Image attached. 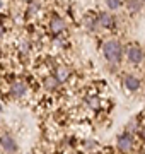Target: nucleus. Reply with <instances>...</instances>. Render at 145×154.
<instances>
[{
	"label": "nucleus",
	"instance_id": "1",
	"mask_svg": "<svg viewBox=\"0 0 145 154\" xmlns=\"http://www.w3.org/2000/svg\"><path fill=\"white\" fill-rule=\"evenodd\" d=\"M102 55L106 58L108 62H111V63H116V62L121 60V55H123V50H121V45L111 39V41H108L104 46H102Z\"/></svg>",
	"mask_w": 145,
	"mask_h": 154
},
{
	"label": "nucleus",
	"instance_id": "2",
	"mask_svg": "<svg viewBox=\"0 0 145 154\" xmlns=\"http://www.w3.org/2000/svg\"><path fill=\"white\" fill-rule=\"evenodd\" d=\"M126 57L132 63H140L144 60V51L138 48V46H130L128 51H126Z\"/></svg>",
	"mask_w": 145,
	"mask_h": 154
},
{
	"label": "nucleus",
	"instance_id": "3",
	"mask_svg": "<svg viewBox=\"0 0 145 154\" xmlns=\"http://www.w3.org/2000/svg\"><path fill=\"white\" fill-rule=\"evenodd\" d=\"M132 146H133V139H132L130 132L123 134V135H120V137H118V147L121 149V151H130V149H132Z\"/></svg>",
	"mask_w": 145,
	"mask_h": 154
},
{
	"label": "nucleus",
	"instance_id": "4",
	"mask_svg": "<svg viewBox=\"0 0 145 154\" xmlns=\"http://www.w3.org/2000/svg\"><path fill=\"white\" fill-rule=\"evenodd\" d=\"M0 146H2V149L10 151V152H16L17 151V144H16V140H14L10 135H4V137L0 139Z\"/></svg>",
	"mask_w": 145,
	"mask_h": 154
},
{
	"label": "nucleus",
	"instance_id": "5",
	"mask_svg": "<svg viewBox=\"0 0 145 154\" xmlns=\"http://www.w3.org/2000/svg\"><path fill=\"white\" fill-rule=\"evenodd\" d=\"M50 29L53 31V33H60V31H63V29H65V21L60 19V17H53L51 22H50Z\"/></svg>",
	"mask_w": 145,
	"mask_h": 154
},
{
	"label": "nucleus",
	"instance_id": "6",
	"mask_svg": "<svg viewBox=\"0 0 145 154\" xmlns=\"http://www.w3.org/2000/svg\"><path fill=\"white\" fill-rule=\"evenodd\" d=\"M125 86H126L130 91H137V89L140 88L138 77H135V75H126V77H125Z\"/></svg>",
	"mask_w": 145,
	"mask_h": 154
},
{
	"label": "nucleus",
	"instance_id": "7",
	"mask_svg": "<svg viewBox=\"0 0 145 154\" xmlns=\"http://www.w3.org/2000/svg\"><path fill=\"white\" fill-rule=\"evenodd\" d=\"M24 93H26V86H24L22 82H14L10 88V94L12 96H16V98H21V96H24Z\"/></svg>",
	"mask_w": 145,
	"mask_h": 154
},
{
	"label": "nucleus",
	"instance_id": "8",
	"mask_svg": "<svg viewBox=\"0 0 145 154\" xmlns=\"http://www.w3.org/2000/svg\"><path fill=\"white\" fill-rule=\"evenodd\" d=\"M61 81L58 79V77H48L45 81V88L48 89V91H53V89H56L58 88V84H60Z\"/></svg>",
	"mask_w": 145,
	"mask_h": 154
},
{
	"label": "nucleus",
	"instance_id": "9",
	"mask_svg": "<svg viewBox=\"0 0 145 154\" xmlns=\"http://www.w3.org/2000/svg\"><path fill=\"white\" fill-rule=\"evenodd\" d=\"M97 21H99V26H102V28H109L113 24V19H111L109 14H99Z\"/></svg>",
	"mask_w": 145,
	"mask_h": 154
},
{
	"label": "nucleus",
	"instance_id": "10",
	"mask_svg": "<svg viewBox=\"0 0 145 154\" xmlns=\"http://www.w3.org/2000/svg\"><path fill=\"white\" fill-rule=\"evenodd\" d=\"M85 26H87V29H90V31H94L97 26H99V21H96L92 16H87L85 17Z\"/></svg>",
	"mask_w": 145,
	"mask_h": 154
},
{
	"label": "nucleus",
	"instance_id": "11",
	"mask_svg": "<svg viewBox=\"0 0 145 154\" xmlns=\"http://www.w3.org/2000/svg\"><path fill=\"white\" fill-rule=\"evenodd\" d=\"M126 5H128V9L132 12H138L140 9H142V2H140V0H128Z\"/></svg>",
	"mask_w": 145,
	"mask_h": 154
},
{
	"label": "nucleus",
	"instance_id": "12",
	"mask_svg": "<svg viewBox=\"0 0 145 154\" xmlns=\"http://www.w3.org/2000/svg\"><path fill=\"white\" fill-rule=\"evenodd\" d=\"M106 5L111 9V11H116V9H120V5H121V0H106Z\"/></svg>",
	"mask_w": 145,
	"mask_h": 154
},
{
	"label": "nucleus",
	"instance_id": "13",
	"mask_svg": "<svg viewBox=\"0 0 145 154\" xmlns=\"http://www.w3.org/2000/svg\"><path fill=\"white\" fill-rule=\"evenodd\" d=\"M68 74H70V72H68L67 67H61L60 70H58V79H60V81H65L68 77Z\"/></svg>",
	"mask_w": 145,
	"mask_h": 154
},
{
	"label": "nucleus",
	"instance_id": "14",
	"mask_svg": "<svg viewBox=\"0 0 145 154\" xmlns=\"http://www.w3.org/2000/svg\"><path fill=\"white\" fill-rule=\"evenodd\" d=\"M132 130H137V122H130L128 127H126V132H132Z\"/></svg>",
	"mask_w": 145,
	"mask_h": 154
},
{
	"label": "nucleus",
	"instance_id": "15",
	"mask_svg": "<svg viewBox=\"0 0 145 154\" xmlns=\"http://www.w3.org/2000/svg\"><path fill=\"white\" fill-rule=\"evenodd\" d=\"M89 105H92V106H99V101H97V99H89Z\"/></svg>",
	"mask_w": 145,
	"mask_h": 154
},
{
	"label": "nucleus",
	"instance_id": "16",
	"mask_svg": "<svg viewBox=\"0 0 145 154\" xmlns=\"http://www.w3.org/2000/svg\"><path fill=\"white\" fill-rule=\"evenodd\" d=\"M2 34H4V31H2V28H0V38H2Z\"/></svg>",
	"mask_w": 145,
	"mask_h": 154
},
{
	"label": "nucleus",
	"instance_id": "17",
	"mask_svg": "<svg viewBox=\"0 0 145 154\" xmlns=\"http://www.w3.org/2000/svg\"><path fill=\"white\" fill-rule=\"evenodd\" d=\"M0 111H4V108H2V105H0Z\"/></svg>",
	"mask_w": 145,
	"mask_h": 154
},
{
	"label": "nucleus",
	"instance_id": "18",
	"mask_svg": "<svg viewBox=\"0 0 145 154\" xmlns=\"http://www.w3.org/2000/svg\"><path fill=\"white\" fill-rule=\"evenodd\" d=\"M0 7H2V2H0Z\"/></svg>",
	"mask_w": 145,
	"mask_h": 154
}]
</instances>
